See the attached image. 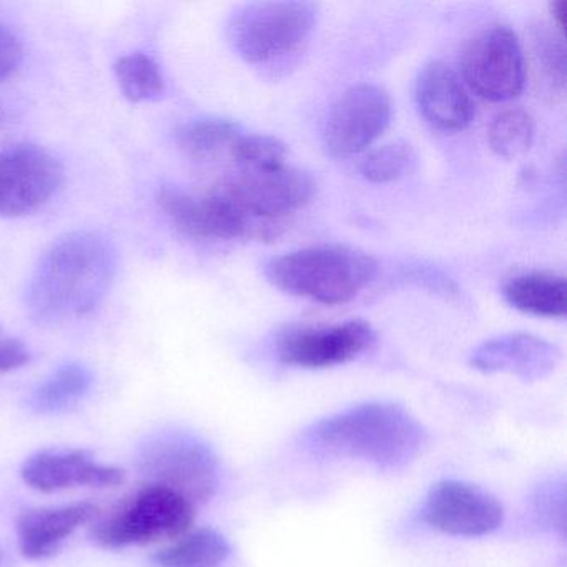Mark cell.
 I'll return each instance as SVG.
<instances>
[{
	"mask_svg": "<svg viewBox=\"0 0 567 567\" xmlns=\"http://www.w3.org/2000/svg\"><path fill=\"white\" fill-rule=\"evenodd\" d=\"M118 257L99 231L64 235L42 255L25 288V308L42 324L62 323L92 313L107 297Z\"/></svg>",
	"mask_w": 567,
	"mask_h": 567,
	"instance_id": "1",
	"label": "cell"
},
{
	"mask_svg": "<svg viewBox=\"0 0 567 567\" xmlns=\"http://www.w3.org/2000/svg\"><path fill=\"white\" fill-rule=\"evenodd\" d=\"M307 441L318 453L401 467L423 450L426 431L403 406L364 403L318 421Z\"/></svg>",
	"mask_w": 567,
	"mask_h": 567,
	"instance_id": "2",
	"label": "cell"
},
{
	"mask_svg": "<svg viewBox=\"0 0 567 567\" xmlns=\"http://www.w3.org/2000/svg\"><path fill=\"white\" fill-rule=\"evenodd\" d=\"M378 271L373 257L343 245H320L275 257L265 275L285 293L324 305L353 300Z\"/></svg>",
	"mask_w": 567,
	"mask_h": 567,
	"instance_id": "3",
	"label": "cell"
},
{
	"mask_svg": "<svg viewBox=\"0 0 567 567\" xmlns=\"http://www.w3.org/2000/svg\"><path fill=\"white\" fill-rule=\"evenodd\" d=\"M194 519L195 504L187 497L148 483L99 520L92 539L104 549L147 546L184 536Z\"/></svg>",
	"mask_w": 567,
	"mask_h": 567,
	"instance_id": "4",
	"label": "cell"
},
{
	"mask_svg": "<svg viewBox=\"0 0 567 567\" xmlns=\"http://www.w3.org/2000/svg\"><path fill=\"white\" fill-rule=\"evenodd\" d=\"M318 6L298 0L241 6L228 22L231 48L250 64H268L297 52L310 39Z\"/></svg>",
	"mask_w": 567,
	"mask_h": 567,
	"instance_id": "5",
	"label": "cell"
},
{
	"mask_svg": "<svg viewBox=\"0 0 567 567\" xmlns=\"http://www.w3.org/2000/svg\"><path fill=\"white\" fill-rule=\"evenodd\" d=\"M137 467L148 483L168 487L190 503H205L218 486L217 457L185 433H162L138 451Z\"/></svg>",
	"mask_w": 567,
	"mask_h": 567,
	"instance_id": "6",
	"label": "cell"
},
{
	"mask_svg": "<svg viewBox=\"0 0 567 567\" xmlns=\"http://www.w3.org/2000/svg\"><path fill=\"white\" fill-rule=\"evenodd\" d=\"M157 204L182 234L200 240H270L281 230V224L255 220L215 187L204 195L164 187Z\"/></svg>",
	"mask_w": 567,
	"mask_h": 567,
	"instance_id": "7",
	"label": "cell"
},
{
	"mask_svg": "<svg viewBox=\"0 0 567 567\" xmlns=\"http://www.w3.org/2000/svg\"><path fill=\"white\" fill-rule=\"evenodd\" d=\"M255 220L284 224V218L310 204L317 182L308 172L288 164L255 171H237L217 185Z\"/></svg>",
	"mask_w": 567,
	"mask_h": 567,
	"instance_id": "8",
	"label": "cell"
},
{
	"mask_svg": "<svg viewBox=\"0 0 567 567\" xmlns=\"http://www.w3.org/2000/svg\"><path fill=\"white\" fill-rule=\"evenodd\" d=\"M471 91L491 102H506L523 92L526 62L517 35L507 25H491L464 49L461 61Z\"/></svg>",
	"mask_w": 567,
	"mask_h": 567,
	"instance_id": "9",
	"label": "cell"
},
{
	"mask_svg": "<svg viewBox=\"0 0 567 567\" xmlns=\"http://www.w3.org/2000/svg\"><path fill=\"white\" fill-rule=\"evenodd\" d=\"M61 162L34 144L0 151V217L18 218L44 207L61 188Z\"/></svg>",
	"mask_w": 567,
	"mask_h": 567,
	"instance_id": "10",
	"label": "cell"
},
{
	"mask_svg": "<svg viewBox=\"0 0 567 567\" xmlns=\"http://www.w3.org/2000/svg\"><path fill=\"white\" fill-rule=\"evenodd\" d=\"M393 117L390 95L380 85L348 89L328 112L323 144L333 157H351L381 137Z\"/></svg>",
	"mask_w": 567,
	"mask_h": 567,
	"instance_id": "11",
	"label": "cell"
},
{
	"mask_svg": "<svg viewBox=\"0 0 567 567\" xmlns=\"http://www.w3.org/2000/svg\"><path fill=\"white\" fill-rule=\"evenodd\" d=\"M374 340L377 333L363 320L331 327L291 328L278 337L277 353L281 363L320 370L354 360L371 348Z\"/></svg>",
	"mask_w": 567,
	"mask_h": 567,
	"instance_id": "12",
	"label": "cell"
},
{
	"mask_svg": "<svg viewBox=\"0 0 567 567\" xmlns=\"http://www.w3.org/2000/svg\"><path fill=\"white\" fill-rule=\"evenodd\" d=\"M424 517L451 536L476 537L501 526L504 509L496 497L460 481L437 483L427 494Z\"/></svg>",
	"mask_w": 567,
	"mask_h": 567,
	"instance_id": "13",
	"label": "cell"
},
{
	"mask_svg": "<svg viewBox=\"0 0 567 567\" xmlns=\"http://www.w3.org/2000/svg\"><path fill=\"white\" fill-rule=\"evenodd\" d=\"M21 477L32 489L54 494L79 487L118 486L127 474L121 467L99 463L89 451L42 450L24 461Z\"/></svg>",
	"mask_w": 567,
	"mask_h": 567,
	"instance_id": "14",
	"label": "cell"
},
{
	"mask_svg": "<svg viewBox=\"0 0 567 567\" xmlns=\"http://www.w3.org/2000/svg\"><path fill=\"white\" fill-rule=\"evenodd\" d=\"M99 514L94 503H75L59 507H35L19 514L16 523L19 549L29 560L54 556L62 544Z\"/></svg>",
	"mask_w": 567,
	"mask_h": 567,
	"instance_id": "15",
	"label": "cell"
},
{
	"mask_svg": "<svg viewBox=\"0 0 567 567\" xmlns=\"http://www.w3.org/2000/svg\"><path fill=\"white\" fill-rule=\"evenodd\" d=\"M421 115L444 132L466 128L474 117V104L453 69L440 61L424 65L416 81Z\"/></svg>",
	"mask_w": 567,
	"mask_h": 567,
	"instance_id": "16",
	"label": "cell"
},
{
	"mask_svg": "<svg viewBox=\"0 0 567 567\" xmlns=\"http://www.w3.org/2000/svg\"><path fill=\"white\" fill-rule=\"evenodd\" d=\"M559 357V350L543 338L514 333L481 344L471 357V364L487 373L503 371L523 380H539L556 368Z\"/></svg>",
	"mask_w": 567,
	"mask_h": 567,
	"instance_id": "17",
	"label": "cell"
},
{
	"mask_svg": "<svg viewBox=\"0 0 567 567\" xmlns=\"http://www.w3.org/2000/svg\"><path fill=\"white\" fill-rule=\"evenodd\" d=\"M504 298L523 313L543 318L566 317V280L547 271L520 274L506 281Z\"/></svg>",
	"mask_w": 567,
	"mask_h": 567,
	"instance_id": "18",
	"label": "cell"
},
{
	"mask_svg": "<svg viewBox=\"0 0 567 567\" xmlns=\"http://www.w3.org/2000/svg\"><path fill=\"white\" fill-rule=\"evenodd\" d=\"M92 384L94 377L87 367L81 363L62 364L32 391L29 404L35 413H64L87 396Z\"/></svg>",
	"mask_w": 567,
	"mask_h": 567,
	"instance_id": "19",
	"label": "cell"
},
{
	"mask_svg": "<svg viewBox=\"0 0 567 567\" xmlns=\"http://www.w3.org/2000/svg\"><path fill=\"white\" fill-rule=\"evenodd\" d=\"M230 554V546L214 529H197L178 537L171 546L157 550L152 563L157 567H220Z\"/></svg>",
	"mask_w": 567,
	"mask_h": 567,
	"instance_id": "20",
	"label": "cell"
},
{
	"mask_svg": "<svg viewBox=\"0 0 567 567\" xmlns=\"http://www.w3.org/2000/svg\"><path fill=\"white\" fill-rule=\"evenodd\" d=\"M241 134L244 132L240 125L228 118H195L178 128L177 144L194 161H215L221 155L230 154Z\"/></svg>",
	"mask_w": 567,
	"mask_h": 567,
	"instance_id": "21",
	"label": "cell"
},
{
	"mask_svg": "<svg viewBox=\"0 0 567 567\" xmlns=\"http://www.w3.org/2000/svg\"><path fill=\"white\" fill-rule=\"evenodd\" d=\"M115 78L122 94L131 102L157 101L164 95L165 79L161 65L151 55L135 52L115 62Z\"/></svg>",
	"mask_w": 567,
	"mask_h": 567,
	"instance_id": "22",
	"label": "cell"
},
{
	"mask_svg": "<svg viewBox=\"0 0 567 567\" xmlns=\"http://www.w3.org/2000/svg\"><path fill=\"white\" fill-rule=\"evenodd\" d=\"M533 54L539 82L553 97H563L566 91V48L563 35H556L547 25L533 31Z\"/></svg>",
	"mask_w": 567,
	"mask_h": 567,
	"instance_id": "23",
	"label": "cell"
},
{
	"mask_svg": "<svg viewBox=\"0 0 567 567\" xmlns=\"http://www.w3.org/2000/svg\"><path fill=\"white\" fill-rule=\"evenodd\" d=\"M417 167L416 151L408 142L398 141L374 148L360 162L361 175L373 184H390L413 174Z\"/></svg>",
	"mask_w": 567,
	"mask_h": 567,
	"instance_id": "24",
	"label": "cell"
},
{
	"mask_svg": "<svg viewBox=\"0 0 567 567\" xmlns=\"http://www.w3.org/2000/svg\"><path fill=\"white\" fill-rule=\"evenodd\" d=\"M534 127L527 112L507 109L491 122L487 142L499 157L517 158L529 151L533 144Z\"/></svg>",
	"mask_w": 567,
	"mask_h": 567,
	"instance_id": "25",
	"label": "cell"
},
{
	"mask_svg": "<svg viewBox=\"0 0 567 567\" xmlns=\"http://www.w3.org/2000/svg\"><path fill=\"white\" fill-rule=\"evenodd\" d=\"M228 157L237 171H255L287 164V145L270 135L241 134Z\"/></svg>",
	"mask_w": 567,
	"mask_h": 567,
	"instance_id": "26",
	"label": "cell"
},
{
	"mask_svg": "<svg viewBox=\"0 0 567 567\" xmlns=\"http://www.w3.org/2000/svg\"><path fill=\"white\" fill-rule=\"evenodd\" d=\"M24 59V49L11 28L0 21V81L11 78Z\"/></svg>",
	"mask_w": 567,
	"mask_h": 567,
	"instance_id": "27",
	"label": "cell"
},
{
	"mask_svg": "<svg viewBox=\"0 0 567 567\" xmlns=\"http://www.w3.org/2000/svg\"><path fill=\"white\" fill-rule=\"evenodd\" d=\"M31 361V351L18 338L8 337L0 328V374L24 368Z\"/></svg>",
	"mask_w": 567,
	"mask_h": 567,
	"instance_id": "28",
	"label": "cell"
},
{
	"mask_svg": "<svg viewBox=\"0 0 567 567\" xmlns=\"http://www.w3.org/2000/svg\"><path fill=\"white\" fill-rule=\"evenodd\" d=\"M550 16H553L554 25H556L557 32L563 34L564 25H566V11L567 4L564 0H557L549 6Z\"/></svg>",
	"mask_w": 567,
	"mask_h": 567,
	"instance_id": "29",
	"label": "cell"
},
{
	"mask_svg": "<svg viewBox=\"0 0 567 567\" xmlns=\"http://www.w3.org/2000/svg\"><path fill=\"white\" fill-rule=\"evenodd\" d=\"M0 559H2V550H0Z\"/></svg>",
	"mask_w": 567,
	"mask_h": 567,
	"instance_id": "30",
	"label": "cell"
}]
</instances>
